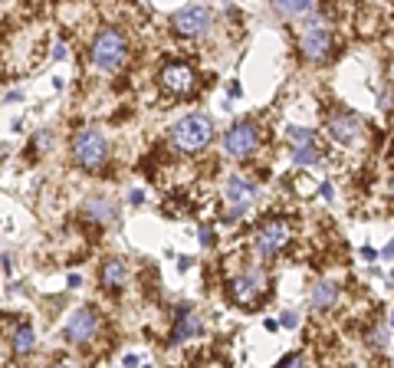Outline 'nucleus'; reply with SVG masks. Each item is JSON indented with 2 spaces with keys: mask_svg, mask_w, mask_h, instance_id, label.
<instances>
[{
  "mask_svg": "<svg viewBox=\"0 0 394 368\" xmlns=\"http://www.w3.org/2000/svg\"><path fill=\"white\" fill-rule=\"evenodd\" d=\"M89 63L96 66L98 73H119L128 63V40H125L122 30H115V26L98 30L92 46H89Z\"/></svg>",
  "mask_w": 394,
  "mask_h": 368,
  "instance_id": "nucleus-1",
  "label": "nucleus"
},
{
  "mask_svg": "<svg viewBox=\"0 0 394 368\" xmlns=\"http://www.w3.org/2000/svg\"><path fill=\"white\" fill-rule=\"evenodd\" d=\"M210 141H214V122L204 112H191L171 125V145L178 152L197 155V152H204Z\"/></svg>",
  "mask_w": 394,
  "mask_h": 368,
  "instance_id": "nucleus-2",
  "label": "nucleus"
},
{
  "mask_svg": "<svg viewBox=\"0 0 394 368\" xmlns=\"http://www.w3.org/2000/svg\"><path fill=\"white\" fill-rule=\"evenodd\" d=\"M73 161L83 171H102L109 161V141L98 128H83L73 139Z\"/></svg>",
  "mask_w": 394,
  "mask_h": 368,
  "instance_id": "nucleus-3",
  "label": "nucleus"
},
{
  "mask_svg": "<svg viewBox=\"0 0 394 368\" xmlns=\"http://www.w3.org/2000/svg\"><path fill=\"white\" fill-rule=\"evenodd\" d=\"M227 292L237 306H257L263 296H266V270L263 267H243L237 277H230L227 283Z\"/></svg>",
  "mask_w": 394,
  "mask_h": 368,
  "instance_id": "nucleus-4",
  "label": "nucleus"
},
{
  "mask_svg": "<svg viewBox=\"0 0 394 368\" xmlns=\"http://www.w3.org/2000/svg\"><path fill=\"white\" fill-rule=\"evenodd\" d=\"M289 240H293V227L286 217H266L253 234V243L263 256H280L289 247Z\"/></svg>",
  "mask_w": 394,
  "mask_h": 368,
  "instance_id": "nucleus-5",
  "label": "nucleus"
},
{
  "mask_svg": "<svg viewBox=\"0 0 394 368\" xmlns=\"http://www.w3.org/2000/svg\"><path fill=\"white\" fill-rule=\"evenodd\" d=\"M171 30L185 40H200L210 33V10L204 3H187L171 17Z\"/></svg>",
  "mask_w": 394,
  "mask_h": 368,
  "instance_id": "nucleus-6",
  "label": "nucleus"
},
{
  "mask_svg": "<svg viewBox=\"0 0 394 368\" xmlns=\"http://www.w3.org/2000/svg\"><path fill=\"white\" fill-rule=\"evenodd\" d=\"M325 135L339 145H355V141L365 139V122L348 109H335V112L325 115Z\"/></svg>",
  "mask_w": 394,
  "mask_h": 368,
  "instance_id": "nucleus-7",
  "label": "nucleus"
},
{
  "mask_svg": "<svg viewBox=\"0 0 394 368\" xmlns=\"http://www.w3.org/2000/svg\"><path fill=\"white\" fill-rule=\"evenodd\" d=\"M257 145H259V128H257V122H250V119L237 122V125L223 135V152L230 155V158H237V161H246L250 155L257 152Z\"/></svg>",
  "mask_w": 394,
  "mask_h": 368,
  "instance_id": "nucleus-8",
  "label": "nucleus"
},
{
  "mask_svg": "<svg viewBox=\"0 0 394 368\" xmlns=\"http://www.w3.org/2000/svg\"><path fill=\"white\" fill-rule=\"evenodd\" d=\"M98 329V313L92 306H83V309H76L73 316L66 319V326H62V339L73 345H86L92 342V335Z\"/></svg>",
  "mask_w": 394,
  "mask_h": 368,
  "instance_id": "nucleus-9",
  "label": "nucleus"
},
{
  "mask_svg": "<svg viewBox=\"0 0 394 368\" xmlns=\"http://www.w3.org/2000/svg\"><path fill=\"white\" fill-rule=\"evenodd\" d=\"M158 82L168 96H191L197 86V76L191 63H164L158 73Z\"/></svg>",
  "mask_w": 394,
  "mask_h": 368,
  "instance_id": "nucleus-10",
  "label": "nucleus"
},
{
  "mask_svg": "<svg viewBox=\"0 0 394 368\" xmlns=\"http://www.w3.org/2000/svg\"><path fill=\"white\" fill-rule=\"evenodd\" d=\"M299 53L312 60V63H319L325 60L329 53H332V30L325 24H309L302 33H299Z\"/></svg>",
  "mask_w": 394,
  "mask_h": 368,
  "instance_id": "nucleus-11",
  "label": "nucleus"
},
{
  "mask_svg": "<svg viewBox=\"0 0 394 368\" xmlns=\"http://www.w3.org/2000/svg\"><path fill=\"white\" fill-rule=\"evenodd\" d=\"M289 155L296 165H319L322 161V145L316 139V132L309 128H289Z\"/></svg>",
  "mask_w": 394,
  "mask_h": 368,
  "instance_id": "nucleus-12",
  "label": "nucleus"
},
{
  "mask_svg": "<svg viewBox=\"0 0 394 368\" xmlns=\"http://www.w3.org/2000/svg\"><path fill=\"white\" fill-rule=\"evenodd\" d=\"M223 201L230 207V217H240L250 211V204L257 201V188H253V181L240 178V175H230V178L223 181Z\"/></svg>",
  "mask_w": 394,
  "mask_h": 368,
  "instance_id": "nucleus-13",
  "label": "nucleus"
},
{
  "mask_svg": "<svg viewBox=\"0 0 394 368\" xmlns=\"http://www.w3.org/2000/svg\"><path fill=\"white\" fill-rule=\"evenodd\" d=\"M125 279H128V263H125L122 256H109V260L102 263V273H98L102 290H105V292H119L125 286Z\"/></svg>",
  "mask_w": 394,
  "mask_h": 368,
  "instance_id": "nucleus-14",
  "label": "nucleus"
},
{
  "mask_svg": "<svg viewBox=\"0 0 394 368\" xmlns=\"http://www.w3.org/2000/svg\"><path fill=\"white\" fill-rule=\"evenodd\" d=\"M200 313L194 309H181L178 316H174V326H171V342H187V339H194L197 332H200Z\"/></svg>",
  "mask_w": 394,
  "mask_h": 368,
  "instance_id": "nucleus-15",
  "label": "nucleus"
},
{
  "mask_svg": "<svg viewBox=\"0 0 394 368\" xmlns=\"http://www.w3.org/2000/svg\"><path fill=\"white\" fill-rule=\"evenodd\" d=\"M312 0H273V13L283 17V20H302L312 13Z\"/></svg>",
  "mask_w": 394,
  "mask_h": 368,
  "instance_id": "nucleus-16",
  "label": "nucleus"
},
{
  "mask_svg": "<svg viewBox=\"0 0 394 368\" xmlns=\"http://www.w3.org/2000/svg\"><path fill=\"white\" fill-rule=\"evenodd\" d=\"M83 211H86V217L92 224H112V220H115V204H112L109 198H89V201L83 204Z\"/></svg>",
  "mask_w": 394,
  "mask_h": 368,
  "instance_id": "nucleus-17",
  "label": "nucleus"
},
{
  "mask_svg": "<svg viewBox=\"0 0 394 368\" xmlns=\"http://www.w3.org/2000/svg\"><path fill=\"white\" fill-rule=\"evenodd\" d=\"M335 303H339V286H335L332 279L316 283V290H312V306H316L319 313H329Z\"/></svg>",
  "mask_w": 394,
  "mask_h": 368,
  "instance_id": "nucleus-18",
  "label": "nucleus"
},
{
  "mask_svg": "<svg viewBox=\"0 0 394 368\" xmlns=\"http://www.w3.org/2000/svg\"><path fill=\"white\" fill-rule=\"evenodd\" d=\"M10 345H13V356H30L37 349V335H33V326L30 322H20L10 335Z\"/></svg>",
  "mask_w": 394,
  "mask_h": 368,
  "instance_id": "nucleus-19",
  "label": "nucleus"
},
{
  "mask_svg": "<svg viewBox=\"0 0 394 368\" xmlns=\"http://www.w3.org/2000/svg\"><path fill=\"white\" fill-rule=\"evenodd\" d=\"M280 368H306V358H302V356H286Z\"/></svg>",
  "mask_w": 394,
  "mask_h": 368,
  "instance_id": "nucleus-20",
  "label": "nucleus"
},
{
  "mask_svg": "<svg viewBox=\"0 0 394 368\" xmlns=\"http://www.w3.org/2000/svg\"><path fill=\"white\" fill-rule=\"evenodd\" d=\"M283 326H286V329H296V326H299L296 313H283Z\"/></svg>",
  "mask_w": 394,
  "mask_h": 368,
  "instance_id": "nucleus-21",
  "label": "nucleus"
},
{
  "mask_svg": "<svg viewBox=\"0 0 394 368\" xmlns=\"http://www.w3.org/2000/svg\"><path fill=\"white\" fill-rule=\"evenodd\" d=\"M66 53H69V46H66V43H56V46H53V60H62Z\"/></svg>",
  "mask_w": 394,
  "mask_h": 368,
  "instance_id": "nucleus-22",
  "label": "nucleus"
},
{
  "mask_svg": "<svg viewBox=\"0 0 394 368\" xmlns=\"http://www.w3.org/2000/svg\"><path fill=\"white\" fill-rule=\"evenodd\" d=\"M382 260H394V240L384 247V254H382Z\"/></svg>",
  "mask_w": 394,
  "mask_h": 368,
  "instance_id": "nucleus-23",
  "label": "nucleus"
},
{
  "mask_svg": "<svg viewBox=\"0 0 394 368\" xmlns=\"http://www.w3.org/2000/svg\"><path fill=\"white\" fill-rule=\"evenodd\" d=\"M322 198H325V201H332V184H329V181L322 184Z\"/></svg>",
  "mask_w": 394,
  "mask_h": 368,
  "instance_id": "nucleus-24",
  "label": "nucleus"
},
{
  "mask_svg": "<svg viewBox=\"0 0 394 368\" xmlns=\"http://www.w3.org/2000/svg\"><path fill=\"white\" fill-rule=\"evenodd\" d=\"M391 194H394V178H391Z\"/></svg>",
  "mask_w": 394,
  "mask_h": 368,
  "instance_id": "nucleus-25",
  "label": "nucleus"
},
{
  "mask_svg": "<svg viewBox=\"0 0 394 368\" xmlns=\"http://www.w3.org/2000/svg\"><path fill=\"white\" fill-rule=\"evenodd\" d=\"M391 326H394V313H391Z\"/></svg>",
  "mask_w": 394,
  "mask_h": 368,
  "instance_id": "nucleus-26",
  "label": "nucleus"
}]
</instances>
